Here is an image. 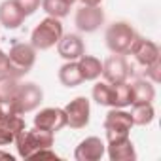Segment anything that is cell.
I'll list each match as a JSON object with an SVG mask.
<instances>
[{"label":"cell","mask_w":161,"mask_h":161,"mask_svg":"<svg viewBox=\"0 0 161 161\" xmlns=\"http://www.w3.org/2000/svg\"><path fill=\"white\" fill-rule=\"evenodd\" d=\"M78 66H80V72H82L84 82H95V80L101 78V74H103V63L93 55L84 53L78 59Z\"/></svg>","instance_id":"cell-18"},{"label":"cell","mask_w":161,"mask_h":161,"mask_svg":"<svg viewBox=\"0 0 161 161\" xmlns=\"http://www.w3.org/2000/svg\"><path fill=\"white\" fill-rule=\"evenodd\" d=\"M131 119L135 125H150L155 118V110L152 103H144V104H133V110L129 112Z\"/></svg>","instance_id":"cell-22"},{"label":"cell","mask_w":161,"mask_h":161,"mask_svg":"<svg viewBox=\"0 0 161 161\" xmlns=\"http://www.w3.org/2000/svg\"><path fill=\"white\" fill-rule=\"evenodd\" d=\"M82 2V6H101L103 0H80Z\"/></svg>","instance_id":"cell-29"},{"label":"cell","mask_w":161,"mask_h":161,"mask_svg":"<svg viewBox=\"0 0 161 161\" xmlns=\"http://www.w3.org/2000/svg\"><path fill=\"white\" fill-rule=\"evenodd\" d=\"M23 129H25V119L21 118V114H17V112L8 108L4 118L0 119V146L15 142L17 135Z\"/></svg>","instance_id":"cell-11"},{"label":"cell","mask_w":161,"mask_h":161,"mask_svg":"<svg viewBox=\"0 0 161 161\" xmlns=\"http://www.w3.org/2000/svg\"><path fill=\"white\" fill-rule=\"evenodd\" d=\"M66 125V114L63 108H44L34 116V127L49 131V133H57Z\"/></svg>","instance_id":"cell-12"},{"label":"cell","mask_w":161,"mask_h":161,"mask_svg":"<svg viewBox=\"0 0 161 161\" xmlns=\"http://www.w3.org/2000/svg\"><path fill=\"white\" fill-rule=\"evenodd\" d=\"M10 66H8V53L0 49V74H8Z\"/></svg>","instance_id":"cell-28"},{"label":"cell","mask_w":161,"mask_h":161,"mask_svg":"<svg viewBox=\"0 0 161 161\" xmlns=\"http://www.w3.org/2000/svg\"><path fill=\"white\" fill-rule=\"evenodd\" d=\"M104 82L108 84H119V82H127L129 78V64L125 61L123 55H110L104 63H103V74Z\"/></svg>","instance_id":"cell-10"},{"label":"cell","mask_w":161,"mask_h":161,"mask_svg":"<svg viewBox=\"0 0 161 161\" xmlns=\"http://www.w3.org/2000/svg\"><path fill=\"white\" fill-rule=\"evenodd\" d=\"M133 97H131V84L119 82V84H110V108H125L131 106Z\"/></svg>","instance_id":"cell-19"},{"label":"cell","mask_w":161,"mask_h":161,"mask_svg":"<svg viewBox=\"0 0 161 161\" xmlns=\"http://www.w3.org/2000/svg\"><path fill=\"white\" fill-rule=\"evenodd\" d=\"M74 23L82 32H95L104 23V12L101 6H82L76 12Z\"/></svg>","instance_id":"cell-9"},{"label":"cell","mask_w":161,"mask_h":161,"mask_svg":"<svg viewBox=\"0 0 161 161\" xmlns=\"http://www.w3.org/2000/svg\"><path fill=\"white\" fill-rule=\"evenodd\" d=\"M36 63V49L32 44H25V42H14V46L10 47L8 53V74L21 78L25 74L31 72V68Z\"/></svg>","instance_id":"cell-3"},{"label":"cell","mask_w":161,"mask_h":161,"mask_svg":"<svg viewBox=\"0 0 161 161\" xmlns=\"http://www.w3.org/2000/svg\"><path fill=\"white\" fill-rule=\"evenodd\" d=\"M44 99V91L40 89V86L32 84V82H27V84H19L17 87V93L14 97V101L10 103V110L17 112V114H29L32 110H36L40 106Z\"/></svg>","instance_id":"cell-5"},{"label":"cell","mask_w":161,"mask_h":161,"mask_svg":"<svg viewBox=\"0 0 161 161\" xmlns=\"http://www.w3.org/2000/svg\"><path fill=\"white\" fill-rule=\"evenodd\" d=\"M4 114H6V110H4V104H2V103H0V119H2V118H4Z\"/></svg>","instance_id":"cell-31"},{"label":"cell","mask_w":161,"mask_h":161,"mask_svg":"<svg viewBox=\"0 0 161 161\" xmlns=\"http://www.w3.org/2000/svg\"><path fill=\"white\" fill-rule=\"evenodd\" d=\"M131 97L133 103L131 104H144V103H153L155 99V87L150 80L146 78H136L131 84Z\"/></svg>","instance_id":"cell-17"},{"label":"cell","mask_w":161,"mask_h":161,"mask_svg":"<svg viewBox=\"0 0 161 161\" xmlns=\"http://www.w3.org/2000/svg\"><path fill=\"white\" fill-rule=\"evenodd\" d=\"M0 157H2V159H8V161H14V155H10V153H6V152H0Z\"/></svg>","instance_id":"cell-30"},{"label":"cell","mask_w":161,"mask_h":161,"mask_svg":"<svg viewBox=\"0 0 161 161\" xmlns=\"http://www.w3.org/2000/svg\"><path fill=\"white\" fill-rule=\"evenodd\" d=\"M135 38H136V31L127 21H114L106 29V34H104L108 49L118 55H125L129 47L133 46Z\"/></svg>","instance_id":"cell-4"},{"label":"cell","mask_w":161,"mask_h":161,"mask_svg":"<svg viewBox=\"0 0 161 161\" xmlns=\"http://www.w3.org/2000/svg\"><path fill=\"white\" fill-rule=\"evenodd\" d=\"M133 125H135V123H133L129 112H125L123 108H112V110L106 114V118H104L106 140H116V138L129 136Z\"/></svg>","instance_id":"cell-6"},{"label":"cell","mask_w":161,"mask_h":161,"mask_svg":"<svg viewBox=\"0 0 161 161\" xmlns=\"http://www.w3.org/2000/svg\"><path fill=\"white\" fill-rule=\"evenodd\" d=\"M93 101L101 106H110V84L108 82H97L93 86Z\"/></svg>","instance_id":"cell-24"},{"label":"cell","mask_w":161,"mask_h":161,"mask_svg":"<svg viewBox=\"0 0 161 161\" xmlns=\"http://www.w3.org/2000/svg\"><path fill=\"white\" fill-rule=\"evenodd\" d=\"M68 2H70V4H74V2H76V0H68Z\"/></svg>","instance_id":"cell-32"},{"label":"cell","mask_w":161,"mask_h":161,"mask_svg":"<svg viewBox=\"0 0 161 161\" xmlns=\"http://www.w3.org/2000/svg\"><path fill=\"white\" fill-rule=\"evenodd\" d=\"M106 152L112 161H135L136 159V152H135V146L129 136L108 140Z\"/></svg>","instance_id":"cell-15"},{"label":"cell","mask_w":161,"mask_h":161,"mask_svg":"<svg viewBox=\"0 0 161 161\" xmlns=\"http://www.w3.org/2000/svg\"><path fill=\"white\" fill-rule=\"evenodd\" d=\"M104 152H106V144L99 136H87L76 146L74 157L76 161H99L103 159Z\"/></svg>","instance_id":"cell-13"},{"label":"cell","mask_w":161,"mask_h":161,"mask_svg":"<svg viewBox=\"0 0 161 161\" xmlns=\"http://www.w3.org/2000/svg\"><path fill=\"white\" fill-rule=\"evenodd\" d=\"M57 53L64 59V61H78L86 53V46L84 40L78 34H63L61 40L57 42Z\"/></svg>","instance_id":"cell-14"},{"label":"cell","mask_w":161,"mask_h":161,"mask_svg":"<svg viewBox=\"0 0 161 161\" xmlns=\"http://www.w3.org/2000/svg\"><path fill=\"white\" fill-rule=\"evenodd\" d=\"M127 53L133 55L135 63H136L142 70H144L146 66H150L152 63H155V61L161 59V53H159L157 44L152 42V40H148V38H142V36H138V34H136V38H135V42H133V46L129 47Z\"/></svg>","instance_id":"cell-7"},{"label":"cell","mask_w":161,"mask_h":161,"mask_svg":"<svg viewBox=\"0 0 161 161\" xmlns=\"http://www.w3.org/2000/svg\"><path fill=\"white\" fill-rule=\"evenodd\" d=\"M25 21L23 12L19 10V6L15 4V0H4L0 2V25L4 29H19Z\"/></svg>","instance_id":"cell-16"},{"label":"cell","mask_w":161,"mask_h":161,"mask_svg":"<svg viewBox=\"0 0 161 161\" xmlns=\"http://www.w3.org/2000/svg\"><path fill=\"white\" fill-rule=\"evenodd\" d=\"M31 159H57V153L51 152V148H44V150L36 152Z\"/></svg>","instance_id":"cell-27"},{"label":"cell","mask_w":161,"mask_h":161,"mask_svg":"<svg viewBox=\"0 0 161 161\" xmlns=\"http://www.w3.org/2000/svg\"><path fill=\"white\" fill-rule=\"evenodd\" d=\"M15 4L19 6V10L23 12V15L29 17V15H32V14L40 8L42 0H15Z\"/></svg>","instance_id":"cell-26"},{"label":"cell","mask_w":161,"mask_h":161,"mask_svg":"<svg viewBox=\"0 0 161 161\" xmlns=\"http://www.w3.org/2000/svg\"><path fill=\"white\" fill-rule=\"evenodd\" d=\"M17 87H19V82L15 76L0 74V103L10 106V103L14 101V97L17 93Z\"/></svg>","instance_id":"cell-21"},{"label":"cell","mask_w":161,"mask_h":161,"mask_svg":"<svg viewBox=\"0 0 161 161\" xmlns=\"http://www.w3.org/2000/svg\"><path fill=\"white\" fill-rule=\"evenodd\" d=\"M144 78L150 80L152 84H159V80H161V59L144 68Z\"/></svg>","instance_id":"cell-25"},{"label":"cell","mask_w":161,"mask_h":161,"mask_svg":"<svg viewBox=\"0 0 161 161\" xmlns=\"http://www.w3.org/2000/svg\"><path fill=\"white\" fill-rule=\"evenodd\" d=\"M15 144H17V153L21 157H25V159H31L36 152L53 146V133L44 131V129H38V127L27 131V127H25L17 135Z\"/></svg>","instance_id":"cell-1"},{"label":"cell","mask_w":161,"mask_h":161,"mask_svg":"<svg viewBox=\"0 0 161 161\" xmlns=\"http://www.w3.org/2000/svg\"><path fill=\"white\" fill-rule=\"evenodd\" d=\"M61 36H63V23H61V19L47 15L46 19H42L34 27V31L31 34V44L34 46L36 51L38 49L46 51V49L57 46V42L61 40Z\"/></svg>","instance_id":"cell-2"},{"label":"cell","mask_w":161,"mask_h":161,"mask_svg":"<svg viewBox=\"0 0 161 161\" xmlns=\"http://www.w3.org/2000/svg\"><path fill=\"white\" fill-rule=\"evenodd\" d=\"M70 2L68 0H42V8L44 12L49 15V17H57V19H63L68 15L70 12Z\"/></svg>","instance_id":"cell-23"},{"label":"cell","mask_w":161,"mask_h":161,"mask_svg":"<svg viewBox=\"0 0 161 161\" xmlns=\"http://www.w3.org/2000/svg\"><path fill=\"white\" fill-rule=\"evenodd\" d=\"M63 110L66 114V125H70L72 129H84V127H87L89 116H91V106H89V101L86 97L72 99Z\"/></svg>","instance_id":"cell-8"},{"label":"cell","mask_w":161,"mask_h":161,"mask_svg":"<svg viewBox=\"0 0 161 161\" xmlns=\"http://www.w3.org/2000/svg\"><path fill=\"white\" fill-rule=\"evenodd\" d=\"M59 82L64 87H76L84 82L82 72H80V66H78V61H66L59 68Z\"/></svg>","instance_id":"cell-20"}]
</instances>
